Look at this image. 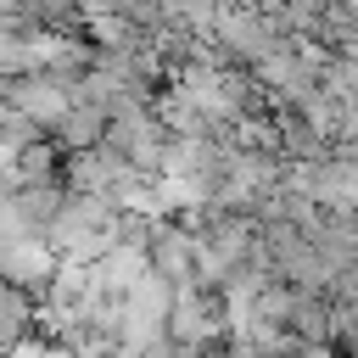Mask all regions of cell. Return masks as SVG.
I'll list each match as a JSON object with an SVG mask.
<instances>
[{"label":"cell","mask_w":358,"mask_h":358,"mask_svg":"<svg viewBox=\"0 0 358 358\" xmlns=\"http://www.w3.org/2000/svg\"><path fill=\"white\" fill-rule=\"evenodd\" d=\"M11 106H17L22 117H34L39 129H45V123H67V117H73V95H67V84H62V78H50V73H34L28 84H17V90H11Z\"/></svg>","instance_id":"cell-1"},{"label":"cell","mask_w":358,"mask_h":358,"mask_svg":"<svg viewBox=\"0 0 358 358\" xmlns=\"http://www.w3.org/2000/svg\"><path fill=\"white\" fill-rule=\"evenodd\" d=\"M308 190H313V201H324L336 213H352L358 207V168L352 162H330V168H319L308 179Z\"/></svg>","instance_id":"cell-2"},{"label":"cell","mask_w":358,"mask_h":358,"mask_svg":"<svg viewBox=\"0 0 358 358\" xmlns=\"http://www.w3.org/2000/svg\"><path fill=\"white\" fill-rule=\"evenodd\" d=\"M17 358H67L62 347H50V341H28V347H11Z\"/></svg>","instance_id":"cell-3"}]
</instances>
